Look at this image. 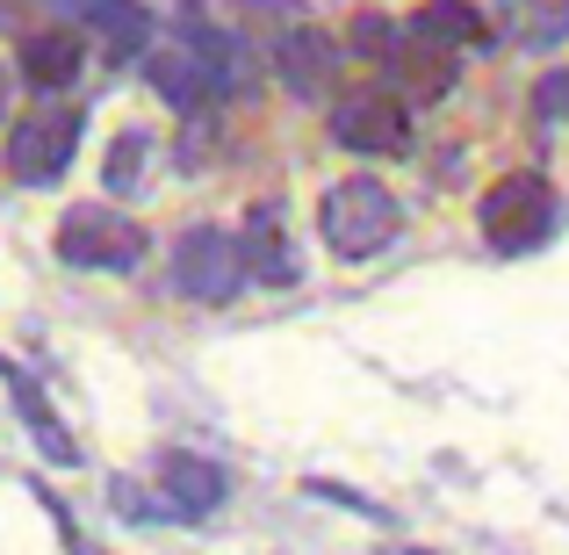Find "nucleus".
<instances>
[{
    "label": "nucleus",
    "mask_w": 569,
    "mask_h": 555,
    "mask_svg": "<svg viewBox=\"0 0 569 555\" xmlns=\"http://www.w3.org/2000/svg\"><path fill=\"white\" fill-rule=\"evenodd\" d=\"M0 123H8V66H0Z\"/></svg>",
    "instance_id": "nucleus-21"
},
{
    "label": "nucleus",
    "mask_w": 569,
    "mask_h": 555,
    "mask_svg": "<svg viewBox=\"0 0 569 555\" xmlns=\"http://www.w3.org/2000/svg\"><path fill=\"white\" fill-rule=\"evenodd\" d=\"M498 8H505V29L519 43H533V51L569 37V0H498Z\"/></svg>",
    "instance_id": "nucleus-13"
},
{
    "label": "nucleus",
    "mask_w": 569,
    "mask_h": 555,
    "mask_svg": "<svg viewBox=\"0 0 569 555\" xmlns=\"http://www.w3.org/2000/svg\"><path fill=\"white\" fill-rule=\"evenodd\" d=\"M411 555H432V548H411Z\"/></svg>",
    "instance_id": "nucleus-22"
},
{
    "label": "nucleus",
    "mask_w": 569,
    "mask_h": 555,
    "mask_svg": "<svg viewBox=\"0 0 569 555\" xmlns=\"http://www.w3.org/2000/svg\"><path fill=\"white\" fill-rule=\"evenodd\" d=\"M246 246H238L223 224H194V231L173 246V289L194 296V304H231L246 289Z\"/></svg>",
    "instance_id": "nucleus-3"
},
{
    "label": "nucleus",
    "mask_w": 569,
    "mask_h": 555,
    "mask_svg": "<svg viewBox=\"0 0 569 555\" xmlns=\"http://www.w3.org/2000/svg\"><path fill=\"white\" fill-rule=\"evenodd\" d=\"M447 87H455V51H432V43H397V58H389V95L403 101V109H418V101H440Z\"/></svg>",
    "instance_id": "nucleus-8"
},
{
    "label": "nucleus",
    "mask_w": 569,
    "mask_h": 555,
    "mask_svg": "<svg viewBox=\"0 0 569 555\" xmlns=\"http://www.w3.org/2000/svg\"><path fill=\"white\" fill-rule=\"evenodd\" d=\"M310 498H332V505H347V513H361V519H389V505L382 498H361V490H347V484H310Z\"/></svg>",
    "instance_id": "nucleus-18"
},
{
    "label": "nucleus",
    "mask_w": 569,
    "mask_h": 555,
    "mask_svg": "<svg viewBox=\"0 0 569 555\" xmlns=\"http://www.w3.org/2000/svg\"><path fill=\"white\" fill-rule=\"evenodd\" d=\"M0 383H8V397H14V412H22V426L37 433V447L58 462V469H72V462H80V447H72V433L51 418V397L37 389V375L14 368V361H0Z\"/></svg>",
    "instance_id": "nucleus-9"
},
{
    "label": "nucleus",
    "mask_w": 569,
    "mask_h": 555,
    "mask_svg": "<svg viewBox=\"0 0 569 555\" xmlns=\"http://www.w3.org/2000/svg\"><path fill=\"white\" fill-rule=\"evenodd\" d=\"M353 51H361V58H382V66H389V58H397V29H389L382 14H361V22H353Z\"/></svg>",
    "instance_id": "nucleus-17"
},
{
    "label": "nucleus",
    "mask_w": 569,
    "mask_h": 555,
    "mask_svg": "<svg viewBox=\"0 0 569 555\" xmlns=\"http://www.w3.org/2000/svg\"><path fill=\"white\" fill-rule=\"evenodd\" d=\"M541 116H562L569 123V72H548L541 80Z\"/></svg>",
    "instance_id": "nucleus-19"
},
{
    "label": "nucleus",
    "mask_w": 569,
    "mask_h": 555,
    "mask_svg": "<svg viewBox=\"0 0 569 555\" xmlns=\"http://www.w3.org/2000/svg\"><path fill=\"white\" fill-rule=\"evenodd\" d=\"M332 145H347V152H403V145H411V116H403V101L382 95V87L339 95L332 101Z\"/></svg>",
    "instance_id": "nucleus-6"
},
{
    "label": "nucleus",
    "mask_w": 569,
    "mask_h": 555,
    "mask_svg": "<svg viewBox=\"0 0 569 555\" xmlns=\"http://www.w3.org/2000/svg\"><path fill=\"white\" fill-rule=\"evenodd\" d=\"M397 224H403L397 195H389L382 181H368V174L339 181L318 202V231H325V246H332L339 260H368V252H382L389 238H397Z\"/></svg>",
    "instance_id": "nucleus-1"
},
{
    "label": "nucleus",
    "mask_w": 569,
    "mask_h": 555,
    "mask_svg": "<svg viewBox=\"0 0 569 555\" xmlns=\"http://www.w3.org/2000/svg\"><path fill=\"white\" fill-rule=\"evenodd\" d=\"M403 37L432 43V51H469V43L483 37V8H476V0H426V8L411 14Z\"/></svg>",
    "instance_id": "nucleus-11"
},
{
    "label": "nucleus",
    "mask_w": 569,
    "mask_h": 555,
    "mask_svg": "<svg viewBox=\"0 0 569 555\" xmlns=\"http://www.w3.org/2000/svg\"><path fill=\"white\" fill-rule=\"evenodd\" d=\"M22 80L43 87V95L72 87V80H80V43H72L66 29H37V37L22 43Z\"/></svg>",
    "instance_id": "nucleus-12"
},
{
    "label": "nucleus",
    "mask_w": 569,
    "mask_h": 555,
    "mask_svg": "<svg viewBox=\"0 0 569 555\" xmlns=\"http://www.w3.org/2000/svg\"><path fill=\"white\" fill-rule=\"evenodd\" d=\"M80 116L72 109H43V116H22V123L8 130V152H0V167L14 174L22 188H43L58 181V174L72 167V152H80Z\"/></svg>",
    "instance_id": "nucleus-4"
},
{
    "label": "nucleus",
    "mask_w": 569,
    "mask_h": 555,
    "mask_svg": "<svg viewBox=\"0 0 569 555\" xmlns=\"http://www.w3.org/2000/svg\"><path fill=\"white\" fill-rule=\"evenodd\" d=\"M101 181H109L116 195H130V188L144 181V138H138V130H123V138L109 145V159H101Z\"/></svg>",
    "instance_id": "nucleus-16"
},
{
    "label": "nucleus",
    "mask_w": 569,
    "mask_h": 555,
    "mask_svg": "<svg viewBox=\"0 0 569 555\" xmlns=\"http://www.w3.org/2000/svg\"><path fill=\"white\" fill-rule=\"evenodd\" d=\"M548 217H556V195H548L541 174H505V181L483 195V231H490L498 252H527L533 238L548 231Z\"/></svg>",
    "instance_id": "nucleus-5"
},
{
    "label": "nucleus",
    "mask_w": 569,
    "mask_h": 555,
    "mask_svg": "<svg viewBox=\"0 0 569 555\" xmlns=\"http://www.w3.org/2000/svg\"><path fill=\"white\" fill-rule=\"evenodd\" d=\"M58 260L66 267H101V275H123L144 260V231L109 202H80L58 217Z\"/></svg>",
    "instance_id": "nucleus-2"
},
{
    "label": "nucleus",
    "mask_w": 569,
    "mask_h": 555,
    "mask_svg": "<svg viewBox=\"0 0 569 555\" xmlns=\"http://www.w3.org/2000/svg\"><path fill=\"white\" fill-rule=\"evenodd\" d=\"M94 29L116 58H144V43H152V14H144L138 0H116L109 14H94Z\"/></svg>",
    "instance_id": "nucleus-15"
},
{
    "label": "nucleus",
    "mask_w": 569,
    "mask_h": 555,
    "mask_svg": "<svg viewBox=\"0 0 569 555\" xmlns=\"http://www.w3.org/2000/svg\"><path fill=\"white\" fill-rule=\"evenodd\" d=\"M339 66H347V58H339V43H332V37H318V29L296 22L289 37H281V87H289V95L325 101V95L339 87Z\"/></svg>",
    "instance_id": "nucleus-7"
},
{
    "label": "nucleus",
    "mask_w": 569,
    "mask_h": 555,
    "mask_svg": "<svg viewBox=\"0 0 569 555\" xmlns=\"http://www.w3.org/2000/svg\"><path fill=\"white\" fill-rule=\"evenodd\" d=\"M238 246H246V275L252 281H296V260H289V246H281V231H274V209H260L252 217V231H238Z\"/></svg>",
    "instance_id": "nucleus-14"
},
{
    "label": "nucleus",
    "mask_w": 569,
    "mask_h": 555,
    "mask_svg": "<svg viewBox=\"0 0 569 555\" xmlns=\"http://www.w3.org/2000/svg\"><path fill=\"white\" fill-rule=\"evenodd\" d=\"M58 8H66V14H87V22H94V14H109L116 0H58Z\"/></svg>",
    "instance_id": "nucleus-20"
},
{
    "label": "nucleus",
    "mask_w": 569,
    "mask_h": 555,
    "mask_svg": "<svg viewBox=\"0 0 569 555\" xmlns=\"http://www.w3.org/2000/svg\"><path fill=\"white\" fill-rule=\"evenodd\" d=\"M159 484H167L173 519H188V513H217V505H223V490H231V476H223L217 462H202V455H167Z\"/></svg>",
    "instance_id": "nucleus-10"
}]
</instances>
